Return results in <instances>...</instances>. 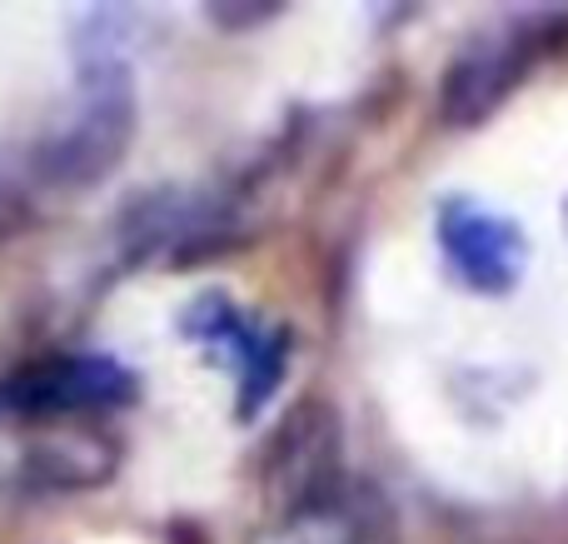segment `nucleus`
<instances>
[{
    "label": "nucleus",
    "mask_w": 568,
    "mask_h": 544,
    "mask_svg": "<svg viewBox=\"0 0 568 544\" xmlns=\"http://www.w3.org/2000/svg\"><path fill=\"white\" fill-rule=\"evenodd\" d=\"M120 445L90 420H0V515L110 485Z\"/></svg>",
    "instance_id": "f257e3e1"
},
{
    "label": "nucleus",
    "mask_w": 568,
    "mask_h": 544,
    "mask_svg": "<svg viewBox=\"0 0 568 544\" xmlns=\"http://www.w3.org/2000/svg\"><path fill=\"white\" fill-rule=\"evenodd\" d=\"M135 135V90L120 56L90 50L80 60V90L70 115L40 150V175L50 185H95L120 165Z\"/></svg>",
    "instance_id": "f03ea898"
},
{
    "label": "nucleus",
    "mask_w": 568,
    "mask_h": 544,
    "mask_svg": "<svg viewBox=\"0 0 568 544\" xmlns=\"http://www.w3.org/2000/svg\"><path fill=\"white\" fill-rule=\"evenodd\" d=\"M559 36V16H514L484 26L454 50L439 85V110L449 125H479L514 95L539 50Z\"/></svg>",
    "instance_id": "7ed1b4c3"
},
{
    "label": "nucleus",
    "mask_w": 568,
    "mask_h": 544,
    "mask_svg": "<svg viewBox=\"0 0 568 544\" xmlns=\"http://www.w3.org/2000/svg\"><path fill=\"white\" fill-rule=\"evenodd\" d=\"M245 544H399V515L379 485L334 475L304 495L280 500Z\"/></svg>",
    "instance_id": "20e7f679"
},
{
    "label": "nucleus",
    "mask_w": 568,
    "mask_h": 544,
    "mask_svg": "<svg viewBox=\"0 0 568 544\" xmlns=\"http://www.w3.org/2000/svg\"><path fill=\"white\" fill-rule=\"evenodd\" d=\"M130 400H135V370L100 350L50 355L0 380V415L10 420H90Z\"/></svg>",
    "instance_id": "39448f33"
},
{
    "label": "nucleus",
    "mask_w": 568,
    "mask_h": 544,
    "mask_svg": "<svg viewBox=\"0 0 568 544\" xmlns=\"http://www.w3.org/2000/svg\"><path fill=\"white\" fill-rule=\"evenodd\" d=\"M185 335L215 350V360L235 375V420H255L290 370V330L240 310L225 295H205L185 310Z\"/></svg>",
    "instance_id": "423d86ee"
},
{
    "label": "nucleus",
    "mask_w": 568,
    "mask_h": 544,
    "mask_svg": "<svg viewBox=\"0 0 568 544\" xmlns=\"http://www.w3.org/2000/svg\"><path fill=\"white\" fill-rule=\"evenodd\" d=\"M434 240L444 265L474 295H509L529 265V240L509 215L469 195H449L434 210Z\"/></svg>",
    "instance_id": "0eeeda50"
},
{
    "label": "nucleus",
    "mask_w": 568,
    "mask_h": 544,
    "mask_svg": "<svg viewBox=\"0 0 568 544\" xmlns=\"http://www.w3.org/2000/svg\"><path fill=\"white\" fill-rule=\"evenodd\" d=\"M564 220H568V205H564Z\"/></svg>",
    "instance_id": "6e6552de"
}]
</instances>
